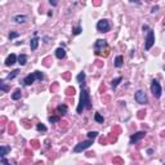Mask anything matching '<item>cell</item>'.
I'll use <instances>...</instances> for the list:
<instances>
[{"label":"cell","mask_w":165,"mask_h":165,"mask_svg":"<svg viewBox=\"0 0 165 165\" xmlns=\"http://www.w3.org/2000/svg\"><path fill=\"white\" fill-rule=\"evenodd\" d=\"M90 110L92 108V102H90V96H89V90L83 87L81 88V94H80V102H79V106L76 108L77 114H83L84 110Z\"/></svg>","instance_id":"1"},{"label":"cell","mask_w":165,"mask_h":165,"mask_svg":"<svg viewBox=\"0 0 165 165\" xmlns=\"http://www.w3.org/2000/svg\"><path fill=\"white\" fill-rule=\"evenodd\" d=\"M94 53L96 56H102V57H107L110 54V48L107 45V41L103 39H98L94 44Z\"/></svg>","instance_id":"2"},{"label":"cell","mask_w":165,"mask_h":165,"mask_svg":"<svg viewBox=\"0 0 165 165\" xmlns=\"http://www.w3.org/2000/svg\"><path fill=\"white\" fill-rule=\"evenodd\" d=\"M35 80H39V81H41V80H44V75H43V72H40V71H35L32 74H30V75H27L25 79H23V84L25 85H31Z\"/></svg>","instance_id":"3"},{"label":"cell","mask_w":165,"mask_h":165,"mask_svg":"<svg viewBox=\"0 0 165 165\" xmlns=\"http://www.w3.org/2000/svg\"><path fill=\"white\" fill-rule=\"evenodd\" d=\"M92 144H93V139H90V138H89L88 141H83V142H80L79 144H76V146H75L74 152H81V151H84V150L89 148Z\"/></svg>","instance_id":"4"},{"label":"cell","mask_w":165,"mask_h":165,"mask_svg":"<svg viewBox=\"0 0 165 165\" xmlns=\"http://www.w3.org/2000/svg\"><path fill=\"white\" fill-rule=\"evenodd\" d=\"M161 92H163L161 85L159 84V81H157V80H154V81H152V84H151V93L154 94V97H155V98H160Z\"/></svg>","instance_id":"5"},{"label":"cell","mask_w":165,"mask_h":165,"mask_svg":"<svg viewBox=\"0 0 165 165\" xmlns=\"http://www.w3.org/2000/svg\"><path fill=\"white\" fill-rule=\"evenodd\" d=\"M154 43H155V35H154V31H152V30H148V31H147V37H146L144 48H146L147 50H150V49L152 48Z\"/></svg>","instance_id":"6"},{"label":"cell","mask_w":165,"mask_h":165,"mask_svg":"<svg viewBox=\"0 0 165 165\" xmlns=\"http://www.w3.org/2000/svg\"><path fill=\"white\" fill-rule=\"evenodd\" d=\"M110 29H111V26H110V23H108L107 19H101V21H98L97 30H98L99 32H108Z\"/></svg>","instance_id":"7"},{"label":"cell","mask_w":165,"mask_h":165,"mask_svg":"<svg viewBox=\"0 0 165 165\" xmlns=\"http://www.w3.org/2000/svg\"><path fill=\"white\" fill-rule=\"evenodd\" d=\"M134 98L135 101L139 103V104H146L147 103V96H146V93L143 92V90H138L137 93H135V96H134Z\"/></svg>","instance_id":"8"},{"label":"cell","mask_w":165,"mask_h":165,"mask_svg":"<svg viewBox=\"0 0 165 165\" xmlns=\"http://www.w3.org/2000/svg\"><path fill=\"white\" fill-rule=\"evenodd\" d=\"M144 137H146V132H138V133H135V134H133L132 137H130V144L137 143L138 141H141Z\"/></svg>","instance_id":"9"},{"label":"cell","mask_w":165,"mask_h":165,"mask_svg":"<svg viewBox=\"0 0 165 165\" xmlns=\"http://www.w3.org/2000/svg\"><path fill=\"white\" fill-rule=\"evenodd\" d=\"M16 62H17L16 54H10V56H8V58L5 60V65H6V66H12V65H14Z\"/></svg>","instance_id":"10"},{"label":"cell","mask_w":165,"mask_h":165,"mask_svg":"<svg viewBox=\"0 0 165 165\" xmlns=\"http://www.w3.org/2000/svg\"><path fill=\"white\" fill-rule=\"evenodd\" d=\"M56 57L60 58V60L65 58V57H66V50H65L63 48H58V49L56 50Z\"/></svg>","instance_id":"11"},{"label":"cell","mask_w":165,"mask_h":165,"mask_svg":"<svg viewBox=\"0 0 165 165\" xmlns=\"http://www.w3.org/2000/svg\"><path fill=\"white\" fill-rule=\"evenodd\" d=\"M27 19V17L26 16H21V14H18V16H14V18H13V21L16 22V23H23Z\"/></svg>","instance_id":"12"},{"label":"cell","mask_w":165,"mask_h":165,"mask_svg":"<svg viewBox=\"0 0 165 165\" xmlns=\"http://www.w3.org/2000/svg\"><path fill=\"white\" fill-rule=\"evenodd\" d=\"M10 152V147L9 146H1L0 147V157H5V155Z\"/></svg>","instance_id":"13"},{"label":"cell","mask_w":165,"mask_h":165,"mask_svg":"<svg viewBox=\"0 0 165 165\" xmlns=\"http://www.w3.org/2000/svg\"><path fill=\"white\" fill-rule=\"evenodd\" d=\"M117 133H115V132H112L108 137H107V141H108V143H115L116 141H117Z\"/></svg>","instance_id":"14"},{"label":"cell","mask_w":165,"mask_h":165,"mask_svg":"<svg viewBox=\"0 0 165 165\" xmlns=\"http://www.w3.org/2000/svg\"><path fill=\"white\" fill-rule=\"evenodd\" d=\"M57 111L60 112V115H66L67 114V106L65 104V103L60 104V106L57 107Z\"/></svg>","instance_id":"15"},{"label":"cell","mask_w":165,"mask_h":165,"mask_svg":"<svg viewBox=\"0 0 165 165\" xmlns=\"http://www.w3.org/2000/svg\"><path fill=\"white\" fill-rule=\"evenodd\" d=\"M123 63H124V60H123V56H117L116 58H115V66L117 67H121L123 66Z\"/></svg>","instance_id":"16"},{"label":"cell","mask_w":165,"mask_h":165,"mask_svg":"<svg viewBox=\"0 0 165 165\" xmlns=\"http://www.w3.org/2000/svg\"><path fill=\"white\" fill-rule=\"evenodd\" d=\"M37 45H39V39H37V37H34V39H31V41H30L31 50H35V49L37 48Z\"/></svg>","instance_id":"17"},{"label":"cell","mask_w":165,"mask_h":165,"mask_svg":"<svg viewBox=\"0 0 165 165\" xmlns=\"http://www.w3.org/2000/svg\"><path fill=\"white\" fill-rule=\"evenodd\" d=\"M26 62H27V56L21 54V56L18 57V63H19L21 66H25V65H26Z\"/></svg>","instance_id":"18"},{"label":"cell","mask_w":165,"mask_h":165,"mask_svg":"<svg viewBox=\"0 0 165 165\" xmlns=\"http://www.w3.org/2000/svg\"><path fill=\"white\" fill-rule=\"evenodd\" d=\"M22 97V92L19 90V89H17L13 94H12V99H14V101H17V99H19Z\"/></svg>","instance_id":"19"},{"label":"cell","mask_w":165,"mask_h":165,"mask_svg":"<svg viewBox=\"0 0 165 165\" xmlns=\"http://www.w3.org/2000/svg\"><path fill=\"white\" fill-rule=\"evenodd\" d=\"M18 74H19V70H13L12 74H9V75L6 76V79H8V80H12V79H14Z\"/></svg>","instance_id":"20"},{"label":"cell","mask_w":165,"mask_h":165,"mask_svg":"<svg viewBox=\"0 0 165 165\" xmlns=\"http://www.w3.org/2000/svg\"><path fill=\"white\" fill-rule=\"evenodd\" d=\"M8 132H9V134H14V133H16V124H14V123H9Z\"/></svg>","instance_id":"21"},{"label":"cell","mask_w":165,"mask_h":165,"mask_svg":"<svg viewBox=\"0 0 165 165\" xmlns=\"http://www.w3.org/2000/svg\"><path fill=\"white\" fill-rule=\"evenodd\" d=\"M65 92H66L67 96H74L76 90H75V88H74V87H68V88H66V90H65Z\"/></svg>","instance_id":"22"},{"label":"cell","mask_w":165,"mask_h":165,"mask_svg":"<svg viewBox=\"0 0 165 165\" xmlns=\"http://www.w3.org/2000/svg\"><path fill=\"white\" fill-rule=\"evenodd\" d=\"M94 120L97 121V123H99V124H103V121H104V119H103V116H101L98 112L94 115Z\"/></svg>","instance_id":"23"},{"label":"cell","mask_w":165,"mask_h":165,"mask_svg":"<svg viewBox=\"0 0 165 165\" xmlns=\"http://www.w3.org/2000/svg\"><path fill=\"white\" fill-rule=\"evenodd\" d=\"M76 79H77V81H79L80 84H81V83H84V80H85V72H80V74L77 75V77H76Z\"/></svg>","instance_id":"24"},{"label":"cell","mask_w":165,"mask_h":165,"mask_svg":"<svg viewBox=\"0 0 165 165\" xmlns=\"http://www.w3.org/2000/svg\"><path fill=\"white\" fill-rule=\"evenodd\" d=\"M121 80H123V77H116V79H114V80H112V84H111V85H112V88L115 89V88L119 85V83H120Z\"/></svg>","instance_id":"25"},{"label":"cell","mask_w":165,"mask_h":165,"mask_svg":"<svg viewBox=\"0 0 165 165\" xmlns=\"http://www.w3.org/2000/svg\"><path fill=\"white\" fill-rule=\"evenodd\" d=\"M49 121H50L52 124H54V123H58V121H60V116H57V115L49 116Z\"/></svg>","instance_id":"26"},{"label":"cell","mask_w":165,"mask_h":165,"mask_svg":"<svg viewBox=\"0 0 165 165\" xmlns=\"http://www.w3.org/2000/svg\"><path fill=\"white\" fill-rule=\"evenodd\" d=\"M36 129H37L39 132H47V127H45L44 124H41V123L36 125Z\"/></svg>","instance_id":"27"},{"label":"cell","mask_w":165,"mask_h":165,"mask_svg":"<svg viewBox=\"0 0 165 165\" xmlns=\"http://www.w3.org/2000/svg\"><path fill=\"white\" fill-rule=\"evenodd\" d=\"M144 116H146V110H141V111H138V115H137V117H138V119H141V120H142Z\"/></svg>","instance_id":"28"},{"label":"cell","mask_w":165,"mask_h":165,"mask_svg":"<svg viewBox=\"0 0 165 165\" xmlns=\"http://www.w3.org/2000/svg\"><path fill=\"white\" fill-rule=\"evenodd\" d=\"M39 144H40V142H39L37 139H32V141H31V146H32V148H39Z\"/></svg>","instance_id":"29"},{"label":"cell","mask_w":165,"mask_h":165,"mask_svg":"<svg viewBox=\"0 0 165 165\" xmlns=\"http://www.w3.org/2000/svg\"><path fill=\"white\" fill-rule=\"evenodd\" d=\"M58 87H60V85H58V83H54V84L50 87V92H52V93L57 92V90H58Z\"/></svg>","instance_id":"30"},{"label":"cell","mask_w":165,"mask_h":165,"mask_svg":"<svg viewBox=\"0 0 165 165\" xmlns=\"http://www.w3.org/2000/svg\"><path fill=\"white\" fill-rule=\"evenodd\" d=\"M112 163H114V164H124V160L120 159V157H114Z\"/></svg>","instance_id":"31"},{"label":"cell","mask_w":165,"mask_h":165,"mask_svg":"<svg viewBox=\"0 0 165 165\" xmlns=\"http://www.w3.org/2000/svg\"><path fill=\"white\" fill-rule=\"evenodd\" d=\"M81 31H83V30H81V27H80V26H77V27L72 29V34H74V35H79Z\"/></svg>","instance_id":"32"},{"label":"cell","mask_w":165,"mask_h":165,"mask_svg":"<svg viewBox=\"0 0 165 165\" xmlns=\"http://www.w3.org/2000/svg\"><path fill=\"white\" fill-rule=\"evenodd\" d=\"M50 61H52V58H50V57H47V58H44L43 65H44V66H47V67H49V65H50L49 62H50Z\"/></svg>","instance_id":"33"},{"label":"cell","mask_w":165,"mask_h":165,"mask_svg":"<svg viewBox=\"0 0 165 165\" xmlns=\"http://www.w3.org/2000/svg\"><path fill=\"white\" fill-rule=\"evenodd\" d=\"M0 88H1V90H3V92H8V87L4 84V80H1V81H0Z\"/></svg>","instance_id":"34"},{"label":"cell","mask_w":165,"mask_h":165,"mask_svg":"<svg viewBox=\"0 0 165 165\" xmlns=\"http://www.w3.org/2000/svg\"><path fill=\"white\" fill-rule=\"evenodd\" d=\"M87 135H88V137H89L90 139H94V138H96V137L98 135V133H97V132H89L88 134H87Z\"/></svg>","instance_id":"35"},{"label":"cell","mask_w":165,"mask_h":165,"mask_svg":"<svg viewBox=\"0 0 165 165\" xmlns=\"http://www.w3.org/2000/svg\"><path fill=\"white\" fill-rule=\"evenodd\" d=\"M19 36V34L18 32H10L9 34V39L12 40V39H16V37H18Z\"/></svg>","instance_id":"36"},{"label":"cell","mask_w":165,"mask_h":165,"mask_svg":"<svg viewBox=\"0 0 165 165\" xmlns=\"http://www.w3.org/2000/svg\"><path fill=\"white\" fill-rule=\"evenodd\" d=\"M99 142H101V144H106V143H108V141H107L106 137H101V138H99Z\"/></svg>","instance_id":"37"},{"label":"cell","mask_w":165,"mask_h":165,"mask_svg":"<svg viewBox=\"0 0 165 165\" xmlns=\"http://www.w3.org/2000/svg\"><path fill=\"white\" fill-rule=\"evenodd\" d=\"M62 77H63L65 80H70V77H71V74H70V72H65V74L62 75Z\"/></svg>","instance_id":"38"},{"label":"cell","mask_w":165,"mask_h":165,"mask_svg":"<svg viewBox=\"0 0 165 165\" xmlns=\"http://www.w3.org/2000/svg\"><path fill=\"white\" fill-rule=\"evenodd\" d=\"M94 65H96V66H97V67H99V68H101V67H103V62H101L99 60H97Z\"/></svg>","instance_id":"39"},{"label":"cell","mask_w":165,"mask_h":165,"mask_svg":"<svg viewBox=\"0 0 165 165\" xmlns=\"http://www.w3.org/2000/svg\"><path fill=\"white\" fill-rule=\"evenodd\" d=\"M25 155L26 156H32V151L31 150H25Z\"/></svg>","instance_id":"40"},{"label":"cell","mask_w":165,"mask_h":165,"mask_svg":"<svg viewBox=\"0 0 165 165\" xmlns=\"http://www.w3.org/2000/svg\"><path fill=\"white\" fill-rule=\"evenodd\" d=\"M101 3H102V0H93V5H96V6L101 5Z\"/></svg>","instance_id":"41"},{"label":"cell","mask_w":165,"mask_h":165,"mask_svg":"<svg viewBox=\"0 0 165 165\" xmlns=\"http://www.w3.org/2000/svg\"><path fill=\"white\" fill-rule=\"evenodd\" d=\"M157 10H159V6H157V5H156V6H154V8H152V9H151V13H152V14H155V13H156V12H157Z\"/></svg>","instance_id":"42"},{"label":"cell","mask_w":165,"mask_h":165,"mask_svg":"<svg viewBox=\"0 0 165 165\" xmlns=\"http://www.w3.org/2000/svg\"><path fill=\"white\" fill-rule=\"evenodd\" d=\"M114 132L117 133V134H120V133H121V129H120L119 127H114Z\"/></svg>","instance_id":"43"},{"label":"cell","mask_w":165,"mask_h":165,"mask_svg":"<svg viewBox=\"0 0 165 165\" xmlns=\"http://www.w3.org/2000/svg\"><path fill=\"white\" fill-rule=\"evenodd\" d=\"M1 163H3V164H9V163H8V160H5L4 157H1Z\"/></svg>","instance_id":"44"},{"label":"cell","mask_w":165,"mask_h":165,"mask_svg":"<svg viewBox=\"0 0 165 165\" xmlns=\"http://www.w3.org/2000/svg\"><path fill=\"white\" fill-rule=\"evenodd\" d=\"M142 29H143V31H144V30H147V31H148V30H150V29H148V26H147V25H143V27H142Z\"/></svg>","instance_id":"45"},{"label":"cell","mask_w":165,"mask_h":165,"mask_svg":"<svg viewBox=\"0 0 165 165\" xmlns=\"http://www.w3.org/2000/svg\"><path fill=\"white\" fill-rule=\"evenodd\" d=\"M49 1H50L52 5H57V1H56V0H49Z\"/></svg>","instance_id":"46"},{"label":"cell","mask_w":165,"mask_h":165,"mask_svg":"<svg viewBox=\"0 0 165 165\" xmlns=\"http://www.w3.org/2000/svg\"><path fill=\"white\" fill-rule=\"evenodd\" d=\"M103 101H104V102H108V101H110V97H104Z\"/></svg>","instance_id":"47"},{"label":"cell","mask_w":165,"mask_h":165,"mask_svg":"<svg viewBox=\"0 0 165 165\" xmlns=\"http://www.w3.org/2000/svg\"><path fill=\"white\" fill-rule=\"evenodd\" d=\"M130 3H137V4H138V3H139V0H130Z\"/></svg>","instance_id":"48"},{"label":"cell","mask_w":165,"mask_h":165,"mask_svg":"<svg viewBox=\"0 0 165 165\" xmlns=\"http://www.w3.org/2000/svg\"><path fill=\"white\" fill-rule=\"evenodd\" d=\"M164 25H165V18H164Z\"/></svg>","instance_id":"49"},{"label":"cell","mask_w":165,"mask_h":165,"mask_svg":"<svg viewBox=\"0 0 165 165\" xmlns=\"http://www.w3.org/2000/svg\"><path fill=\"white\" fill-rule=\"evenodd\" d=\"M164 70H165V66H164Z\"/></svg>","instance_id":"50"}]
</instances>
